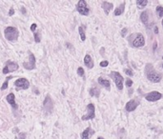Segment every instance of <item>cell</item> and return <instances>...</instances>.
Here are the masks:
<instances>
[{"label":"cell","instance_id":"obj_1","mask_svg":"<svg viewBox=\"0 0 163 139\" xmlns=\"http://www.w3.org/2000/svg\"><path fill=\"white\" fill-rule=\"evenodd\" d=\"M5 34V38L9 41H14L16 40L18 35H19V31L15 27H8L5 29L4 31Z\"/></svg>","mask_w":163,"mask_h":139},{"label":"cell","instance_id":"obj_2","mask_svg":"<svg viewBox=\"0 0 163 139\" xmlns=\"http://www.w3.org/2000/svg\"><path fill=\"white\" fill-rule=\"evenodd\" d=\"M109 75H110V77L114 81V84L117 86V88L118 89L119 91H121V90L123 89V81H124L122 75L120 74L119 72H117V71H112Z\"/></svg>","mask_w":163,"mask_h":139},{"label":"cell","instance_id":"obj_3","mask_svg":"<svg viewBox=\"0 0 163 139\" xmlns=\"http://www.w3.org/2000/svg\"><path fill=\"white\" fill-rule=\"evenodd\" d=\"M76 10L80 14L86 15V16L89 15V13H90V10H89V8H88L86 2H85L84 0H79V1L77 2Z\"/></svg>","mask_w":163,"mask_h":139},{"label":"cell","instance_id":"obj_4","mask_svg":"<svg viewBox=\"0 0 163 139\" xmlns=\"http://www.w3.org/2000/svg\"><path fill=\"white\" fill-rule=\"evenodd\" d=\"M95 108H94V105L90 103V104H88L87 106V114L86 115H83L81 117V119L83 120V121H86V120H89V119H93L94 118V116H95Z\"/></svg>","mask_w":163,"mask_h":139},{"label":"cell","instance_id":"obj_5","mask_svg":"<svg viewBox=\"0 0 163 139\" xmlns=\"http://www.w3.org/2000/svg\"><path fill=\"white\" fill-rule=\"evenodd\" d=\"M133 35H135V38H133V42H132V46L135 48L143 47L145 45V39H144L143 35L141 34H136Z\"/></svg>","mask_w":163,"mask_h":139},{"label":"cell","instance_id":"obj_6","mask_svg":"<svg viewBox=\"0 0 163 139\" xmlns=\"http://www.w3.org/2000/svg\"><path fill=\"white\" fill-rule=\"evenodd\" d=\"M17 69H18V64H17V63H15V62H12V61H8L6 63V66H5L3 69V73L4 74H7V73H9V72L16 71Z\"/></svg>","mask_w":163,"mask_h":139},{"label":"cell","instance_id":"obj_7","mask_svg":"<svg viewBox=\"0 0 163 139\" xmlns=\"http://www.w3.org/2000/svg\"><path fill=\"white\" fill-rule=\"evenodd\" d=\"M14 85L17 88L27 90L30 87V82L28 81V79H26V78H18L16 81L14 82Z\"/></svg>","mask_w":163,"mask_h":139},{"label":"cell","instance_id":"obj_8","mask_svg":"<svg viewBox=\"0 0 163 139\" xmlns=\"http://www.w3.org/2000/svg\"><path fill=\"white\" fill-rule=\"evenodd\" d=\"M147 78H148L151 82H154V83H158V82H160V80L162 79V74L157 73V72H156V71L147 72Z\"/></svg>","mask_w":163,"mask_h":139},{"label":"cell","instance_id":"obj_9","mask_svg":"<svg viewBox=\"0 0 163 139\" xmlns=\"http://www.w3.org/2000/svg\"><path fill=\"white\" fill-rule=\"evenodd\" d=\"M161 97H162V94H161L159 92H149L148 94H146V96H145L146 100H148V101H150V102L157 101V100L161 99Z\"/></svg>","mask_w":163,"mask_h":139},{"label":"cell","instance_id":"obj_10","mask_svg":"<svg viewBox=\"0 0 163 139\" xmlns=\"http://www.w3.org/2000/svg\"><path fill=\"white\" fill-rule=\"evenodd\" d=\"M30 59H29V62H24L23 63V67L26 70H33L35 68V57L33 54H30Z\"/></svg>","mask_w":163,"mask_h":139},{"label":"cell","instance_id":"obj_11","mask_svg":"<svg viewBox=\"0 0 163 139\" xmlns=\"http://www.w3.org/2000/svg\"><path fill=\"white\" fill-rule=\"evenodd\" d=\"M137 106H138V103L137 101L136 100H130L129 102H127L126 106H125V110H126L127 112H133L137 108Z\"/></svg>","mask_w":163,"mask_h":139},{"label":"cell","instance_id":"obj_12","mask_svg":"<svg viewBox=\"0 0 163 139\" xmlns=\"http://www.w3.org/2000/svg\"><path fill=\"white\" fill-rule=\"evenodd\" d=\"M44 109L49 112H51L53 110V101L51 99L50 95H47V97L44 100Z\"/></svg>","mask_w":163,"mask_h":139},{"label":"cell","instance_id":"obj_13","mask_svg":"<svg viewBox=\"0 0 163 139\" xmlns=\"http://www.w3.org/2000/svg\"><path fill=\"white\" fill-rule=\"evenodd\" d=\"M7 102H8L9 104H11V106H12L13 109H15V110L17 109V105H16V103H15V98H14V94H13V92H11V93H9V94L7 95Z\"/></svg>","mask_w":163,"mask_h":139},{"label":"cell","instance_id":"obj_14","mask_svg":"<svg viewBox=\"0 0 163 139\" xmlns=\"http://www.w3.org/2000/svg\"><path fill=\"white\" fill-rule=\"evenodd\" d=\"M84 64L87 66L88 69H92L93 67V58L91 57V55L89 54H86L85 57H84Z\"/></svg>","mask_w":163,"mask_h":139},{"label":"cell","instance_id":"obj_15","mask_svg":"<svg viewBox=\"0 0 163 139\" xmlns=\"http://www.w3.org/2000/svg\"><path fill=\"white\" fill-rule=\"evenodd\" d=\"M98 84H100L101 86H103V87H105V88L107 89V90H110L111 88V83L109 80H107V79H104V78L102 77H98Z\"/></svg>","mask_w":163,"mask_h":139},{"label":"cell","instance_id":"obj_16","mask_svg":"<svg viewBox=\"0 0 163 139\" xmlns=\"http://www.w3.org/2000/svg\"><path fill=\"white\" fill-rule=\"evenodd\" d=\"M93 133H94V132L91 130L90 127H88V128L81 133V139H89L90 135L91 134H93Z\"/></svg>","mask_w":163,"mask_h":139},{"label":"cell","instance_id":"obj_17","mask_svg":"<svg viewBox=\"0 0 163 139\" xmlns=\"http://www.w3.org/2000/svg\"><path fill=\"white\" fill-rule=\"evenodd\" d=\"M102 8H103V10H104V12H105V14H109V12H110L112 9H113V4L112 3H109V2H106V1H103L102 2Z\"/></svg>","mask_w":163,"mask_h":139},{"label":"cell","instance_id":"obj_18","mask_svg":"<svg viewBox=\"0 0 163 139\" xmlns=\"http://www.w3.org/2000/svg\"><path fill=\"white\" fill-rule=\"evenodd\" d=\"M124 10H125V3H122L121 5H120V7H118V8L116 9L113 14H114L116 16L120 15V14H122V13H124Z\"/></svg>","mask_w":163,"mask_h":139},{"label":"cell","instance_id":"obj_19","mask_svg":"<svg viewBox=\"0 0 163 139\" xmlns=\"http://www.w3.org/2000/svg\"><path fill=\"white\" fill-rule=\"evenodd\" d=\"M140 19L142 21V23L146 25L149 21V15H148V12H143L142 14H140Z\"/></svg>","mask_w":163,"mask_h":139},{"label":"cell","instance_id":"obj_20","mask_svg":"<svg viewBox=\"0 0 163 139\" xmlns=\"http://www.w3.org/2000/svg\"><path fill=\"white\" fill-rule=\"evenodd\" d=\"M90 94L91 96H95V97H98L100 94V91L99 89L97 88H93L90 90Z\"/></svg>","mask_w":163,"mask_h":139},{"label":"cell","instance_id":"obj_21","mask_svg":"<svg viewBox=\"0 0 163 139\" xmlns=\"http://www.w3.org/2000/svg\"><path fill=\"white\" fill-rule=\"evenodd\" d=\"M147 4H148L147 0H137V5L138 9H143L144 7H146Z\"/></svg>","mask_w":163,"mask_h":139},{"label":"cell","instance_id":"obj_22","mask_svg":"<svg viewBox=\"0 0 163 139\" xmlns=\"http://www.w3.org/2000/svg\"><path fill=\"white\" fill-rule=\"evenodd\" d=\"M78 31H79V35H80L81 40H82V41L86 40V35H85V31H84V27H83V26H80V27L78 28Z\"/></svg>","mask_w":163,"mask_h":139},{"label":"cell","instance_id":"obj_23","mask_svg":"<svg viewBox=\"0 0 163 139\" xmlns=\"http://www.w3.org/2000/svg\"><path fill=\"white\" fill-rule=\"evenodd\" d=\"M13 78V76L12 75H10V76H8L7 77V79L4 81V83H3V85L1 86V91H5L6 89H8V85H9V80H11Z\"/></svg>","mask_w":163,"mask_h":139},{"label":"cell","instance_id":"obj_24","mask_svg":"<svg viewBox=\"0 0 163 139\" xmlns=\"http://www.w3.org/2000/svg\"><path fill=\"white\" fill-rule=\"evenodd\" d=\"M157 16L159 18H162L163 17V7L162 6H157Z\"/></svg>","mask_w":163,"mask_h":139},{"label":"cell","instance_id":"obj_25","mask_svg":"<svg viewBox=\"0 0 163 139\" xmlns=\"http://www.w3.org/2000/svg\"><path fill=\"white\" fill-rule=\"evenodd\" d=\"M26 138V134L25 133H18L16 136H15V139H25Z\"/></svg>","mask_w":163,"mask_h":139},{"label":"cell","instance_id":"obj_26","mask_svg":"<svg viewBox=\"0 0 163 139\" xmlns=\"http://www.w3.org/2000/svg\"><path fill=\"white\" fill-rule=\"evenodd\" d=\"M77 73H78V75H79V76H83V75H84V70H83V68L79 67V68L77 69Z\"/></svg>","mask_w":163,"mask_h":139},{"label":"cell","instance_id":"obj_27","mask_svg":"<svg viewBox=\"0 0 163 139\" xmlns=\"http://www.w3.org/2000/svg\"><path fill=\"white\" fill-rule=\"evenodd\" d=\"M34 41L36 42V43H39L40 42V35L38 33H36V34H34Z\"/></svg>","mask_w":163,"mask_h":139},{"label":"cell","instance_id":"obj_28","mask_svg":"<svg viewBox=\"0 0 163 139\" xmlns=\"http://www.w3.org/2000/svg\"><path fill=\"white\" fill-rule=\"evenodd\" d=\"M132 85H133V81L131 80L130 78H128V79L126 80V86L128 87V88H130Z\"/></svg>","mask_w":163,"mask_h":139},{"label":"cell","instance_id":"obj_29","mask_svg":"<svg viewBox=\"0 0 163 139\" xmlns=\"http://www.w3.org/2000/svg\"><path fill=\"white\" fill-rule=\"evenodd\" d=\"M108 64H109V62H108V61H102V62H100V67H103V68H105V67H107V66H108Z\"/></svg>","mask_w":163,"mask_h":139},{"label":"cell","instance_id":"obj_30","mask_svg":"<svg viewBox=\"0 0 163 139\" xmlns=\"http://www.w3.org/2000/svg\"><path fill=\"white\" fill-rule=\"evenodd\" d=\"M124 71H125V72H126V73L129 75V76H132V75H133V71H131V70H129V69H126V70H124Z\"/></svg>","mask_w":163,"mask_h":139},{"label":"cell","instance_id":"obj_31","mask_svg":"<svg viewBox=\"0 0 163 139\" xmlns=\"http://www.w3.org/2000/svg\"><path fill=\"white\" fill-rule=\"evenodd\" d=\"M36 24L35 23H33V24H32V26H31V31H35V29H36Z\"/></svg>","mask_w":163,"mask_h":139},{"label":"cell","instance_id":"obj_32","mask_svg":"<svg viewBox=\"0 0 163 139\" xmlns=\"http://www.w3.org/2000/svg\"><path fill=\"white\" fill-rule=\"evenodd\" d=\"M126 34H127V29H126V28H124L123 30L121 31V36H122V37H124Z\"/></svg>","mask_w":163,"mask_h":139},{"label":"cell","instance_id":"obj_33","mask_svg":"<svg viewBox=\"0 0 163 139\" xmlns=\"http://www.w3.org/2000/svg\"><path fill=\"white\" fill-rule=\"evenodd\" d=\"M13 14H14V10H13V8H11L10 12H9V15H11V16H12V15H13Z\"/></svg>","mask_w":163,"mask_h":139},{"label":"cell","instance_id":"obj_34","mask_svg":"<svg viewBox=\"0 0 163 139\" xmlns=\"http://www.w3.org/2000/svg\"><path fill=\"white\" fill-rule=\"evenodd\" d=\"M157 42H155V43H154V46H153L154 50H156V49H157Z\"/></svg>","mask_w":163,"mask_h":139},{"label":"cell","instance_id":"obj_35","mask_svg":"<svg viewBox=\"0 0 163 139\" xmlns=\"http://www.w3.org/2000/svg\"><path fill=\"white\" fill-rule=\"evenodd\" d=\"M155 33H156V34H158V29H157V27L155 28Z\"/></svg>","mask_w":163,"mask_h":139},{"label":"cell","instance_id":"obj_36","mask_svg":"<svg viewBox=\"0 0 163 139\" xmlns=\"http://www.w3.org/2000/svg\"><path fill=\"white\" fill-rule=\"evenodd\" d=\"M97 139H104V138H103V137H98Z\"/></svg>","mask_w":163,"mask_h":139},{"label":"cell","instance_id":"obj_37","mask_svg":"<svg viewBox=\"0 0 163 139\" xmlns=\"http://www.w3.org/2000/svg\"><path fill=\"white\" fill-rule=\"evenodd\" d=\"M161 24H162V27H163V20L161 21Z\"/></svg>","mask_w":163,"mask_h":139},{"label":"cell","instance_id":"obj_38","mask_svg":"<svg viewBox=\"0 0 163 139\" xmlns=\"http://www.w3.org/2000/svg\"><path fill=\"white\" fill-rule=\"evenodd\" d=\"M162 68H163V64H162Z\"/></svg>","mask_w":163,"mask_h":139},{"label":"cell","instance_id":"obj_39","mask_svg":"<svg viewBox=\"0 0 163 139\" xmlns=\"http://www.w3.org/2000/svg\"><path fill=\"white\" fill-rule=\"evenodd\" d=\"M162 58H163V56H162Z\"/></svg>","mask_w":163,"mask_h":139}]
</instances>
